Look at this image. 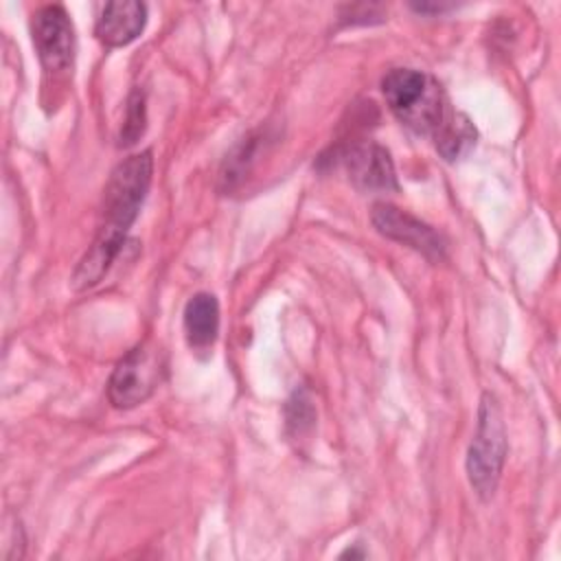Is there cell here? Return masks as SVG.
<instances>
[{
    "mask_svg": "<svg viewBox=\"0 0 561 561\" xmlns=\"http://www.w3.org/2000/svg\"><path fill=\"white\" fill-rule=\"evenodd\" d=\"M153 173L151 151H140L114 167L103 191L101 224L88 248V252L77 263L70 285L75 291L90 289L101 283V278L112 267L118 256L127 230L136 221L140 206L147 197Z\"/></svg>",
    "mask_w": 561,
    "mask_h": 561,
    "instance_id": "1",
    "label": "cell"
},
{
    "mask_svg": "<svg viewBox=\"0 0 561 561\" xmlns=\"http://www.w3.org/2000/svg\"><path fill=\"white\" fill-rule=\"evenodd\" d=\"M390 112L416 134H436L454 112L438 81L414 68H392L381 79Z\"/></svg>",
    "mask_w": 561,
    "mask_h": 561,
    "instance_id": "2",
    "label": "cell"
},
{
    "mask_svg": "<svg viewBox=\"0 0 561 561\" xmlns=\"http://www.w3.org/2000/svg\"><path fill=\"white\" fill-rule=\"evenodd\" d=\"M508 451L506 430L500 405L491 392H484L478 408L476 434L467 449V478L482 500H491Z\"/></svg>",
    "mask_w": 561,
    "mask_h": 561,
    "instance_id": "3",
    "label": "cell"
},
{
    "mask_svg": "<svg viewBox=\"0 0 561 561\" xmlns=\"http://www.w3.org/2000/svg\"><path fill=\"white\" fill-rule=\"evenodd\" d=\"M167 359L160 346L142 342L127 351L114 366L107 379V399L118 410H129L145 403L162 383Z\"/></svg>",
    "mask_w": 561,
    "mask_h": 561,
    "instance_id": "4",
    "label": "cell"
},
{
    "mask_svg": "<svg viewBox=\"0 0 561 561\" xmlns=\"http://www.w3.org/2000/svg\"><path fill=\"white\" fill-rule=\"evenodd\" d=\"M31 33L44 75L53 77V81L66 79L75 61V28L66 9L61 4L37 9Z\"/></svg>",
    "mask_w": 561,
    "mask_h": 561,
    "instance_id": "5",
    "label": "cell"
},
{
    "mask_svg": "<svg viewBox=\"0 0 561 561\" xmlns=\"http://www.w3.org/2000/svg\"><path fill=\"white\" fill-rule=\"evenodd\" d=\"M370 221L386 239L403 243L430 261H443L447 254V241L440 232L392 204H375Z\"/></svg>",
    "mask_w": 561,
    "mask_h": 561,
    "instance_id": "6",
    "label": "cell"
},
{
    "mask_svg": "<svg viewBox=\"0 0 561 561\" xmlns=\"http://www.w3.org/2000/svg\"><path fill=\"white\" fill-rule=\"evenodd\" d=\"M348 180L362 191H397L390 153L377 142H353L340 151Z\"/></svg>",
    "mask_w": 561,
    "mask_h": 561,
    "instance_id": "7",
    "label": "cell"
},
{
    "mask_svg": "<svg viewBox=\"0 0 561 561\" xmlns=\"http://www.w3.org/2000/svg\"><path fill=\"white\" fill-rule=\"evenodd\" d=\"M147 24V7L136 0L107 2L94 24V35L110 48L131 44Z\"/></svg>",
    "mask_w": 561,
    "mask_h": 561,
    "instance_id": "8",
    "label": "cell"
},
{
    "mask_svg": "<svg viewBox=\"0 0 561 561\" xmlns=\"http://www.w3.org/2000/svg\"><path fill=\"white\" fill-rule=\"evenodd\" d=\"M186 342L195 351H206L219 333V302L213 294L199 291L184 307Z\"/></svg>",
    "mask_w": 561,
    "mask_h": 561,
    "instance_id": "9",
    "label": "cell"
},
{
    "mask_svg": "<svg viewBox=\"0 0 561 561\" xmlns=\"http://www.w3.org/2000/svg\"><path fill=\"white\" fill-rule=\"evenodd\" d=\"M473 142H476V127L460 112H451L447 121L440 125V129L434 134V145L445 160L460 158Z\"/></svg>",
    "mask_w": 561,
    "mask_h": 561,
    "instance_id": "10",
    "label": "cell"
},
{
    "mask_svg": "<svg viewBox=\"0 0 561 561\" xmlns=\"http://www.w3.org/2000/svg\"><path fill=\"white\" fill-rule=\"evenodd\" d=\"M145 123H147L145 92L134 90L127 99V110H125V118H123V125H121L118 145L121 147H131L145 134Z\"/></svg>",
    "mask_w": 561,
    "mask_h": 561,
    "instance_id": "11",
    "label": "cell"
},
{
    "mask_svg": "<svg viewBox=\"0 0 561 561\" xmlns=\"http://www.w3.org/2000/svg\"><path fill=\"white\" fill-rule=\"evenodd\" d=\"M287 425L296 427V436H302L313 425V410L302 392H296L287 405Z\"/></svg>",
    "mask_w": 561,
    "mask_h": 561,
    "instance_id": "12",
    "label": "cell"
}]
</instances>
